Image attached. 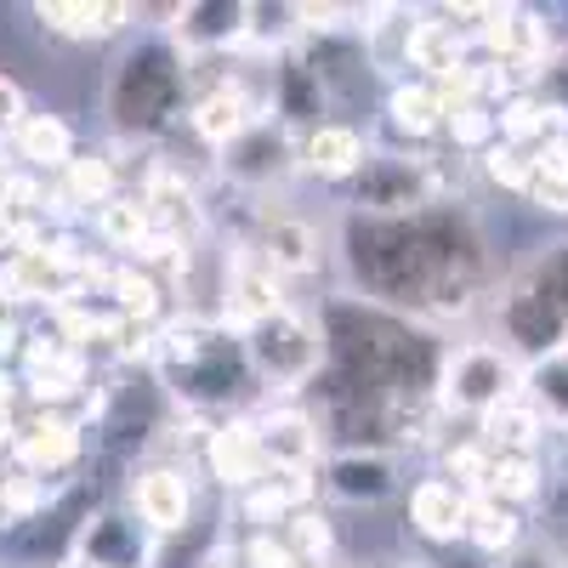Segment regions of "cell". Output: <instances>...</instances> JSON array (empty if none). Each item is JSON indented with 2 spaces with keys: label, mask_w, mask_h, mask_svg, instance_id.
<instances>
[{
  "label": "cell",
  "mask_w": 568,
  "mask_h": 568,
  "mask_svg": "<svg viewBox=\"0 0 568 568\" xmlns=\"http://www.w3.org/2000/svg\"><path fill=\"white\" fill-rule=\"evenodd\" d=\"M187 120H194V131L205 136V142H216V149H227L233 136H245L256 120H262V109H256V98L240 85V80H222V85H211L205 98L187 109Z\"/></svg>",
  "instance_id": "13"
},
{
  "label": "cell",
  "mask_w": 568,
  "mask_h": 568,
  "mask_svg": "<svg viewBox=\"0 0 568 568\" xmlns=\"http://www.w3.org/2000/svg\"><path fill=\"white\" fill-rule=\"evenodd\" d=\"M80 551L91 557V568H136L142 562V546L120 517H98V524L80 535Z\"/></svg>",
  "instance_id": "29"
},
{
  "label": "cell",
  "mask_w": 568,
  "mask_h": 568,
  "mask_svg": "<svg viewBox=\"0 0 568 568\" xmlns=\"http://www.w3.org/2000/svg\"><path fill=\"white\" fill-rule=\"evenodd\" d=\"M58 296V267L45 256V245L12 251L0 262V307H23V302H45Z\"/></svg>",
  "instance_id": "20"
},
{
  "label": "cell",
  "mask_w": 568,
  "mask_h": 568,
  "mask_svg": "<svg viewBox=\"0 0 568 568\" xmlns=\"http://www.w3.org/2000/svg\"><path fill=\"white\" fill-rule=\"evenodd\" d=\"M387 114H393V125L409 131V136H433V131H444V103H438L433 80H415V85L404 80V85H393Z\"/></svg>",
  "instance_id": "27"
},
{
  "label": "cell",
  "mask_w": 568,
  "mask_h": 568,
  "mask_svg": "<svg viewBox=\"0 0 568 568\" xmlns=\"http://www.w3.org/2000/svg\"><path fill=\"white\" fill-rule=\"evenodd\" d=\"M524 398L540 409V420L568 426V347H551L524 369Z\"/></svg>",
  "instance_id": "25"
},
{
  "label": "cell",
  "mask_w": 568,
  "mask_h": 568,
  "mask_svg": "<svg viewBox=\"0 0 568 568\" xmlns=\"http://www.w3.org/2000/svg\"><path fill=\"white\" fill-rule=\"evenodd\" d=\"M466 540L500 557V551H517V540H524V517H517V506L495 500V495H471L466 506Z\"/></svg>",
  "instance_id": "22"
},
{
  "label": "cell",
  "mask_w": 568,
  "mask_h": 568,
  "mask_svg": "<svg viewBox=\"0 0 568 568\" xmlns=\"http://www.w3.org/2000/svg\"><path fill=\"white\" fill-rule=\"evenodd\" d=\"M284 307V296H278V273L245 245V251H233V267H227V307H222V318L233 324V329H251V324H262V318H273Z\"/></svg>",
  "instance_id": "7"
},
{
  "label": "cell",
  "mask_w": 568,
  "mask_h": 568,
  "mask_svg": "<svg viewBox=\"0 0 568 568\" xmlns=\"http://www.w3.org/2000/svg\"><path fill=\"white\" fill-rule=\"evenodd\" d=\"M245 364L273 387H307L324 364V329L291 307L245 329Z\"/></svg>",
  "instance_id": "3"
},
{
  "label": "cell",
  "mask_w": 568,
  "mask_h": 568,
  "mask_svg": "<svg viewBox=\"0 0 568 568\" xmlns=\"http://www.w3.org/2000/svg\"><path fill=\"white\" fill-rule=\"evenodd\" d=\"M506 568H557V557H546V551H511Z\"/></svg>",
  "instance_id": "39"
},
{
  "label": "cell",
  "mask_w": 568,
  "mask_h": 568,
  "mask_svg": "<svg viewBox=\"0 0 568 568\" xmlns=\"http://www.w3.org/2000/svg\"><path fill=\"white\" fill-rule=\"evenodd\" d=\"M182 103V58L171 45H149V52H131L114 69L109 85V109L125 131H160L171 120V109Z\"/></svg>",
  "instance_id": "2"
},
{
  "label": "cell",
  "mask_w": 568,
  "mask_h": 568,
  "mask_svg": "<svg viewBox=\"0 0 568 568\" xmlns=\"http://www.w3.org/2000/svg\"><path fill=\"white\" fill-rule=\"evenodd\" d=\"M91 227H98V240L103 245H114V251H142L154 240V211L142 205V200H125V194H114L109 205H98L91 211Z\"/></svg>",
  "instance_id": "24"
},
{
  "label": "cell",
  "mask_w": 568,
  "mask_h": 568,
  "mask_svg": "<svg viewBox=\"0 0 568 568\" xmlns=\"http://www.w3.org/2000/svg\"><path fill=\"white\" fill-rule=\"evenodd\" d=\"M324 484L347 506H382L398 495V460L382 449H347L324 466Z\"/></svg>",
  "instance_id": "6"
},
{
  "label": "cell",
  "mask_w": 568,
  "mask_h": 568,
  "mask_svg": "<svg viewBox=\"0 0 568 568\" xmlns=\"http://www.w3.org/2000/svg\"><path fill=\"white\" fill-rule=\"evenodd\" d=\"M256 444L267 455V471H313L318 460V426L302 409H273L256 420Z\"/></svg>",
  "instance_id": "12"
},
{
  "label": "cell",
  "mask_w": 568,
  "mask_h": 568,
  "mask_svg": "<svg viewBox=\"0 0 568 568\" xmlns=\"http://www.w3.org/2000/svg\"><path fill=\"white\" fill-rule=\"evenodd\" d=\"M114 200V165L109 160H69L63 165V187H58V205H80V211H98Z\"/></svg>",
  "instance_id": "28"
},
{
  "label": "cell",
  "mask_w": 568,
  "mask_h": 568,
  "mask_svg": "<svg viewBox=\"0 0 568 568\" xmlns=\"http://www.w3.org/2000/svg\"><path fill=\"white\" fill-rule=\"evenodd\" d=\"M364 160H369V149H364V136H358L353 125H313L307 142H302V165H307L313 176H324V182L358 176Z\"/></svg>",
  "instance_id": "19"
},
{
  "label": "cell",
  "mask_w": 568,
  "mask_h": 568,
  "mask_svg": "<svg viewBox=\"0 0 568 568\" xmlns=\"http://www.w3.org/2000/svg\"><path fill=\"white\" fill-rule=\"evenodd\" d=\"M495 125H500V142H511V149H524V154H529V142L540 149V142L557 131V120L546 114V103L535 98V91H511V98L500 103V114H495Z\"/></svg>",
  "instance_id": "26"
},
{
  "label": "cell",
  "mask_w": 568,
  "mask_h": 568,
  "mask_svg": "<svg viewBox=\"0 0 568 568\" xmlns=\"http://www.w3.org/2000/svg\"><path fill=\"white\" fill-rule=\"evenodd\" d=\"M444 131L460 142V149H495V114L484 109V103H466V109H449L444 114Z\"/></svg>",
  "instance_id": "35"
},
{
  "label": "cell",
  "mask_w": 568,
  "mask_h": 568,
  "mask_svg": "<svg viewBox=\"0 0 568 568\" xmlns=\"http://www.w3.org/2000/svg\"><path fill=\"white\" fill-rule=\"evenodd\" d=\"M529 200H535L540 211L568 216V176H546V171H535V182H529Z\"/></svg>",
  "instance_id": "36"
},
{
  "label": "cell",
  "mask_w": 568,
  "mask_h": 568,
  "mask_svg": "<svg viewBox=\"0 0 568 568\" xmlns=\"http://www.w3.org/2000/svg\"><path fill=\"white\" fill-rule=\"evenodd\" d=\"M364 187H358V205L375 211V216H409L426 205V194H433V182H426L420 165H404V160H382L369 154L364 160Z\"/></svg>",
  "instance_id": "9"
},
{
  "label": "cell",
  "mask_w": 568,
  "mask_h": 568,
  "mask_svg": "<svg viewBox=\"0 0 568 568\" xmlns=\"http://www.w3.org/2000/svg\"><path fill=\"white\" fill-rule=\"evenodd\" d=\"M478 40L495 52V69L506 63V69L529 74V80H535V69L551 58V34H546V23H540L529 7H495L489 23L478 29Z\"/></svg>",
  "instance_id": "5"
},
{
  "label": "cell",
  "mask_w": 568,
  "mask_h": 568,
  "mask_svg": "<svg viewBox=\"0 0 568 568\" xmlns=\"http://www.w3.org/2000/svg\"><path fill=\"white\" fill-rule=\"evenodd\" d=\"M489 495L506 506H524L540 495V460L535 455H495L489 466Z\"/></svg>",
  "instance_id": "30"
},
{
  "label": "cell",
  "mask_w": 568,
  "mask_h": 568,
  "mask_svg": "<svg viewBox=\"0 0 568 568\" xmlns=\"http://www.w3.org/2000/svg\"><path fill=\"white\" fill-rule=\"evenodd\" d=\"M284 546L296 551V562H302V568H318V557H329L336 535H329V524H324L318 511H307V506H302V511L284 517Z\"/></svg>",
  "instance_id": "31"
},
{
  "label": "cell",
  "mask_w": 568,
  "mask_h": 568,
  "mask_svg": "<svg viewBox=\"0 0 568 568\" xmlns=\"http://www.w3.org/2000/svg\"><path fill=\"white\" fill-rule=\"evenodd\" d=\"M131 506L154 535H176L187 524V511H194V489H187V478L176 466H149L131 484Z\"/></svg>",
  "instance_id": "11"
},
{
  "label": "cell",
  "mask_w": 568,
  "mask_h": 568,
  "mask_svg": "<svg viewBox=\"0 0 568 568\" xmlns=\"http://www.w3.org/2000/svg\"><path fill=\"white\" fill-rule=\"evenodd\" d=\"M318 568H324V562H318Z\"/></svg>",
  "instance_id": "44"
},
{
  "label": "cell",
  "mask_w": 568,
  "mask_h": 568,
  "mask_svg": "<svg viewBox=\"0 0 568 568\" xmlns=\"http://www.w3.org/2000/svg\"><path fill=\"white\" fill-rule=\"evenodd\" d=\"M23 114H29V103H23L18 80H7V74H0V142H7V136L23 125Z\"/></svg>",
  "instance_id": "37"
},
{
  "label": "cell",
  "mask_w": 568,
  "mask_h": 568,
  "mask_svg": "<svg viewBox=\"0 0 568 568\" xmlns=\"http://www.w3.org/2000/svg\"><path fill=\"white\" fill-rule=\"evenodd\" d=\"M23 358H29V393L40 404L74 398L85 387V353L69 347V342H29Z\"/></svg>",
  "instance_id": "15"
},
{
  "label": "cell",
  "mask_w": 568,
  "mask_h": 568,
  "mask_svg": "<svg viewBox=\"0 0 568 568\" xmlns=\"http://www.w3.org/2000/svg\"><path fill=\"white\" fill-rule=\"evenodd\" d=\"M18 347H23V324L18 318H0V364H7Z\"/></svg>",
  "instance_id": "38"
},
{
  "label": "cell",
  "mask_w": 568,
  "mask_h": 568,
  "mask_svg": "<svg viewBox=\"0 0 568 568\" xmlns=\"http://www.w3.org/2000/svg\"><path fill=\"white\" fill-rule=\"evenodd\" d=\"M12 142H18V154H23L29 171H63L74 160V131L58 114H23Z\"/></svg>",
  "instance_id": "21"
},
{
  "label": "cell",
  "mask_w": 568,
  "mask_h": 568,
  "mask_svg": "<svg viewBox=\"0 0 568 568\" xmlns=\"http://www.w3.org/2000/svg\"><path fill=\"white\" fill-rule=\"evenodd\" d=\"M489 466H495V455L484 449V444H455L449 455H444V484H455L460 495L471 489V495H489Z\"/></svg>",
  "instance_id": "32"
},
{
  "label": "cell",
  "mask_w": 568,
  "mask_h": 568,
  "mask_svg": "<svg viewBox=\"0 0 568 568\" xmlns=\"http://www.w3.org/2000/svg\"><path fill=\"white\" fill-rule=\"evenodd\" d=\"M455 63H466V34L449 29L444 18H415L409 23V69H426V74H449Z\"/></svg>",
  "instance_id": "23"
},
{
  "label": "cell",
  "mask_w": 568,
  "mask_h": 568,
  "mask_svg": "<svg viewBox=\"0 0 568 568\" xmlns=\"http://www.w3.org/2000/svg\"><path fill=\"white\" fill-rule=\"evenodd\" d=\"M466 506H471V495H460L444 478H426L409 489V524L426 540H466Z\"/></svg>",
  "instance_id": "18"
},
{
  "label": "cell",
  "mask_w": 568,
  "mask_h": 568,
  "mask_svg": "<svg viewBox=\"0 0 568 568\" xmlns=\"http://www.w3.org/2000/svg\"><path fill=\"white\" fill-rule=\"evenodd\" d=\"M296 165V142H291V131L284 125H273L267 114L245 131V136H233L227 149H222V171L233 176V182H245V187H267V182H278L284 171Z\"/></svg>",
  "instance_id": "4"
},
{
  "label": "cell",
  "mask_w": 568,
  "mask_h": 568,
  "mask_svg": "<svg viewBox=\"0 0 568 568\" xmlns=\"http://www.w3.org/2000/svg\"><path fill=\"white\" fill-rule=\"evenodd\" d=\"M478 444L489 449V455H535L540 449V433H546V420H540V409L517 393V398H506V404H495L489 415H478Z\"/></svg>",
  "instance_id": "17"
},
{
  "label": "cell",
  "mask_w": 568,
  "mask_h": 568,
  "mask_svg": "<svg viewBox=\"0 0 568 568\" xmlns=\"http://www.w3.org/2000/svg\"><path fill=\"white\" fill-rule=\"evenodd\" d=\"M12 438H18V420L12 409H0V449H12Z\"/></svg>",
  "instance_id": "41"
},
{
  "label": "cell",
  "mask_w": 568,
  "mask_h": 568,
  "mask_svg": "<svg viewBox=\"0 0 568 568\" xmlns=\"http://www.w3.org/2000/svg\"><path fill=\"white\" fill-rule=\"evenodd\" d=\"M12 398H18V375L0 364V409H12Z\"/></svg>",
  "instance_id": "40"
},
{
  "label": "cell",
  "mask_w": 568,
  "mask_h": 568,
  "mask_svg": "<svg viewBox=\"0 0 568 568\" xmlns=\"http://www.w3.org/2000/svg\"><path fill=\"white\" fill-rule=\"evenodd\" d=\"M12 455H18V466L29 471V478H58V471H69V466L80 460V426L40 409L34 420L18 426Z\"/></svg>",
  "instance_id": "8"
},
{
  "label": "cell",
  "mask_w": 568,
  "mask_h": 568,
  "mask_svg": "<svg viewBox=\"0 0 568 568\" xmlns=\"http://www.w3.org/2000/svg\"><path fill=\"white\" fill-rule=\"evenodd\" d=\"M524 393V364L506 347L489 342H460L455 353H444L438 364V409L455 415H489L495 404Z\"/></svg>",
  "instance_id": "1"
},
{
  "label": "cell",
  "mask_w": 568,
  "mask_h": 568,
  "mask_svg": "<svg viewBox=\"0 0 568 568\" xmlns=\"http://www.w3.org/2000/svg\"><path fill=\"white\" fill-rule=\"evenodd\" d=\"M205 466H211V478L222 489H256L267 478V455L256 444V420H227L216 426V433L205 438Z\"/></svg>",
  "instance_id": "10"
},
{
  "label": "cell",
  "mask_w": 568,
  "mask_h": 568,
  "mask_svg": "<svg viewBox=\"0 0 568 568\" xmlns=\"http://www.w3.org/2000/svg\"><path fill=\"white\" fill-rule=\"evenodd\" d=\"M34 18L63 40H109L131 29L136 7H125V0H98V7H85V0H45V7H34Z\"/></svg>",
  "instance_id": "14"
},
{
  "label": "cell",
  "mask_w": 568,
  "mask_h": 568,
  "mask_svg": "<svg viewBox=\"0 0 568 568\" xmlns=\"http://www.w3.org/2000/svg\"><path fill=\"white\" fill-rule=\"evenodd\" d=\"M273 273H313L324 262V245H318V227L302 222V216H273L262 222V240L251 245Z\"/></svg>",
  "instance_id": "16"
},
{
  "label": "cell",
  "mask_w": 568,
  "mask_h": 568,
  "mask_svg": "<svg viewBox=\"0 0 568 568\" xmlns=\"http://www.w3.org/2000/svg\"><path fill=\"white\" fill-rule=\"evenodd\" d=\"M114 296H120V318L149 324L160 313V284L149 273H114Z\"/></svg>",
  "instance_id": "34"
},
{
  "label": "cell",
  "mask_w": 568,
  "mask_h": 568,
  "mask_svg": "<svg viewBox=\"0 0 568 568\" xmlns=\"http://www.w3.org/2000/svg\"><path fill=\"white\" fill-rule=\"evenodd\" d=\"M211 568H233V562H211Z\"/></svg>",
  "instance_id": "43"
},
{
  "label": "cell",
  "mask_w": 568,
  "mask_h": 568,
  "mask_svg": "<svg viewBox=\"0 0 568 568\" xmlns=\"http://www.w3.org/2000/svg\"><path fill=\"white\" fill-rule=\"evenodd\" d=\"M398 568H438V562H415V557H409V562H398Z\"/></svg>",
  "instance_id": "42"
},
{
  "label": "cell",
  "mask_w": 568,
  "mask_h": 568,
  "mask_svg": "<svg viewBox=\"0 0 568 568\" xmlns=\"http://www.w3.org/2000/svg\"><path fill=\"white\" fill-rule=\"evenodd\" d=\"M484 176L511 187V194H529V182H535V160L524 149H511V142H495V149H484Z\"/></svg>",
  "instance_id": "33"
}]
</instances>
